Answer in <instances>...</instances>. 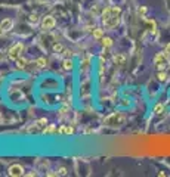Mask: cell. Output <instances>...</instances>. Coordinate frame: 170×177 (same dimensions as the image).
<instances>
[{"label": "cell", "mask_w": 170, "mask_h": 177, "mask_svg": "<svg viewBox=\"0 0 170 177\" xmlns=\"http://www.w3.org/2000/svg\"><path fill=\"white\" fill-rule=\"evenodd\" d=\"M126 123V115L121 114V112H112L111 115H108L105 120H104V124L108 125V127H121Z\"/></svg>", "instance_id": "6da1fadb"}, {"label": "cell", "mask_w": 170, "mask_h": 177, "mask_svg": "<svg viewBox=\"0 0 170 177\" xmlns=\"http://www.w3.org/2000/svg\"><path fill=\"white\" fill-rule=\"evenodd\" d=\"M22 50H24V43H22V41H18V43L12 44V46L9 47V50H8V58H9L11 61H16V59L21 56Z\"/></svg>", "instance_id": "7a4b0ae2"}, {"label": "cell", "mask_w": 170, "mask_h": 177, "mask_svg": "<svg viewBox=\"0 0 170 177\" xmlns=\"http://www.w3.org/2000/svg\"><path fill=\"white\" fill-rule=\"evenodd\" d=\"M169 63H170V59H169V55L167 53H157L154 56V66H155L158 71L164 70Z\"/></svg>", "instance_id": "3957f363"}, {"label": "cell", "mask_w": 170, "mask_h": 177, "mask_svg": "<svg viewBox=\"0 0 170 177\" xmlns=\"http://www.w3.org/2000/svg\"><path fill=\"white\" fill-rule=\"evenodd\" d=\"M25 170H24V167L21 164H12L9 168H8V174L12 176V177H21V176H25V173H24Z\"/></svg>", "instance_id": "277c9868"}, {"label": "cell", "mask_w": 170, "mask_h": 177, "mask_svg": "<svg viewBox=\"0 0 170 177\" xmlns=\"http://www.w3.org/2000/svg\"><path fill=\"white\" fill-rule=\"evenodd\" d=\"M118 22H120V16H115V15H111V16L102 19V24H104V27H105L107 30H111V28L117 27Z\"/></svg>", "instance_id": "5b68a950"}, {"label": "cell", "mask_w": 170, "mask_h": 177, "mask_svg": "<svg viewBox=\"0 0 170 177\" xmlns=\"http://www.w3.org/2000/svg\"><path fill=\"white\" fill-rule=\"evenodd\" d=\"M56 25V19L52 15H47L41 19V28L43 30H52Z\"/></svg>", "instance_id": "8992f818"}, {"label": "cell", "mask_w": 170, "mask_h": 177, "mask_svg": "<svg viewBox=\"0 0 170 177\" xmlns=\"http://www.w3.org/2000/svg\"><path fill=\"white\" fill-rule=\"evenodd\" d=\"M41 133H43V134H46V136L55 134V133H58V127H56L55 124H47V125L41 130Z\"/></svg>", "instance_id": "52a82bcc"}, {"label": "cell", "mask_w": 170, "mask_h": 177, "mask_svg": "<svg viewBox=\"0 0 170 177\" xmlns=\"http://www.w3.org/2000/svg\"><path fill=\"white\" fill-rule=\"evenodd\" d=\"M58 134H67V136L74 134V128L71 125H61V127H58Z\"/></svg>", "instance_id": "ba28073f"}, {"label": "cell", "mask_w": 170, "mask_h": 177, "mask_svg": "<svg viewBox=\"0 0 170 177\" xmlns=\"http://www.w3.org/2000/svg\"><path fill=\"white\" fill-rule=\"evenodd\" d=\"M0 24H2V27H3L5 31H11L13 28V19L12 18H3Z\"/></svg>", "instance_id": "9c48e42d"}, {"label": "cell", "mask_w": 170, "mask_h": 177, "mask_svg": "<svg viewBox=\"0 0 170 177\" xmlns=\"http://www.w3.org/2000/svg\"><path fill=\"white\" fill-rule=\"evenodd\" d=\"M47 124H49V123H47V120H46V118H39V120L34 123V127H33V128H30V131H33V130H34V131H37V128H44Z\"/></svg>", "instance_id": "30bf717a"}, {"label": "cell", "mask_w": 170, "mask_h": 177, "mask_svg": "<svg viewBox=\"0 0 170 177\" xmlns=\"http://www.w3.org/2000/svg\"><path fill=\"white\" fill-rule=\"evenodd\" d=\"M15 63H16V68H18V70H25L27 66H28V61H27L25 58H22V56H19V58L15 61Z\"/></svg>", "instance_id": "8fae6325"}, {"label": "cell", "mask_w": 170, "mask_h": 177, "mask_svg": "<svg viewBox=\"0 0 170 177\" xmlns=\"http://www.w3.org/2000/svg\"><path fill=\"white\" fill-rule=\"evenodd\" d=\"M62 68H64L65 71H71L72 68H74V62H72L71 58H65V59L62 61Z\"/></svg>", "instance_id": "7c38bea8"}, {"label": "cell", "mask_w": 170, "mask_h": 177, "mask_svg": "<svg viewBox=\"0 0 170 177\" xmlns=\"http://www.w3.org/2000/svg\"><path fill=\"white\" fill-rule=\"evenodd\" d=\"M92 36H93V38H95V40H101V38L104 37V28H101V27H96V28H93Z\"/></svg>", "instance_id": "4fadbf2b"}, {"label": "cell", "mask_w": 170, "mask_h": 177, "mask_svg": "<svg viewBox=\"0 0 170 177\" xmlns=\"http://www.w3.org/2000/svg\"><path fill=\"white\" fill-rule=\"evenodd\" d=\"M101 44H102V46H104V49H110L111 46H112V38L111 37H102L101 38Z\"/></svg>", "instance_id": "5bb4252c"}, {"label": "cell", "mask_w": 170, "mask_h": 177, "mask_svg": "<svg viewBox=\"0 0 170 177\" xmlns=\"http://www.w3.org/2000/svg\"><path fill=\"white\" fill-rule=\"evenodd\" d=\"M114 62H115L117 65H124V62H126V56H124V55H121V53H117V55H114Z\"/></svg>", "instance_id": "9a60e30c"}, {"label": "cell", "mask_w": 170, "mask_h": 177, "mask_svg": "<svg viewBox=\"0 0 170 177\" xmlns=\"http://www.w3.org/2000/svg\"><path fill=\"white\" fill-rule=\"evenodd\" d=\"M34 65L37 66V68H44V66L47 65V61L44 58H37V59H34Z\"/></svg>", "instance_id": "2e32d148"}, {"label": "cell", "mask_w": 170, "mask_h": 177, "mask_svg": "<svg viewBox=\"0 0 170 177\" xmlns=\"http://www.w3.org/2000/svg\"><path fill=\"white\" fill-rule=\"evenodd\" d=\"M167 72L164 71V70H161V71H158L157 72V78H158V81H161V83H164V81H167Z\"/></svg>", "instance_id": "e0dca14e"}, {"label": "cell", "mask_w": 170, "mask_h": 177, "mask_svg": "<svg viewBox=\"0 0 170 177\" xmlns=\"http://www.w3.org/2000/svg\"><path fill=\"white\" fill-rule=\"evenodd\" d=\"M52 49H53V52H55V53H62V52L65 50V47L62 46V44H61V43H55Z\"/></svg>", "instance_id": "ac0fdd59"}, {"label": "cell", "mask_w": 170, "mask_h": 177, "mask_svg": "<svg viewBox=\"0 0 170 177\" xmlns=\"http://www.w3.org/2000/svg\"><path fill=\"white\" fill-rule=\"evenodd\" d=\"M163 111H164V106H163L161 103H157V105L154 106V109H152V112H154L155 115H160Z\"/></svg>", "instance_id": "d6986e66"}, {"label": "cell", "mask_w": 170, "mask_h": 177, "mask_svg": "<svg viewBox=\"0 0 170 177\" xmlns=\"http://www.w3.org/2000/svg\"><path fill=\"white\" fill-rule=\"evenodd\" d=\"M56 174H58V176H67V174H68V170H67V167H64V165L58 167V170H56Z\"/></svg>", "instance_id": "ffe728a7"}, {"label": "cell", "mask_w": 170, "mask_h": 177, "mask_svg": "<svg viewBox=\"0 0 170 177\" xmlns=\"http://www.w3.org/2000/svg\"><path fill=\"white\" fill-rule=\"evenodd\" d=\"M111 12H112V15H115V16H121V9H120L118 6H111Z\"/></svg>", "instance_id": "44dd1931"}, {"label": "cell", "mask_w": 170, "mask_h": 177, "mask_svg": "<svg viewBox=\"0 0 170 177\" xmlns=\"http://www.w3.org/2000/svg\"><path fill=\"white\" fill-rule=\"evenodd\" d=\"M37 21H39V16H37V13H31V15H30V22H34V24H36Z\"/></svg>", "instance_id": "7402d4cb"}, {"label": "cell", "mask_w": 170, "mask_h": 177, "mask_svg": "<svg viewBox=\"0 0 170 177\" xmlns=\"http://www.w3.org/2000/svg\"><path fill=\"white\" fill-rule=\"evenodd\" d=\"M138 13H139V15H142V16H143V15H145V13H147V8H145V6H140V8H139V9H138Z\"/></svg>", "instance_id": "603a6c76"}, {"label": "cell", "mask_w": 170, "mask_h": 177, "mask_svg": "<svg viewBox=\"0 0 170 177\" xmlns=\"http://www.w3.org/2000/svg\"><path fill=\"white\" fill-rule=\"evenodd\" d=\"M164 53H167L170 56V43H167L166 46H164Z\"/></svg>", "instance_id": "cb8c5ba5"}, {"label": "cell", "mask_w": 170, "mask_h": 177, "mask_svg": "<svg viewBox=\"0 0 170 177\" xmlns=\"http://www.w3.org/2000/svg\"><path fill=\"white\" fill-rule=\"evenodd\" d=\"M5 33H6V31L3 30V27H2V24H0V36H3Z\"/></svg>", "instance_id": "d4e9b609"}, {"label": "cell", "mask_w": 170, "mask_h": 177, "mask_svg": "<svg viewBox=\"0 0 170 177\" xmlns=\"http://www.w3.org/2000/svg\"><path fill=\"white\" fill-rule=\"evenodd\" d=\"M0 123H2V115H0Z\"/></svg>", "instance_id": "484cf974"}]
</instances>
